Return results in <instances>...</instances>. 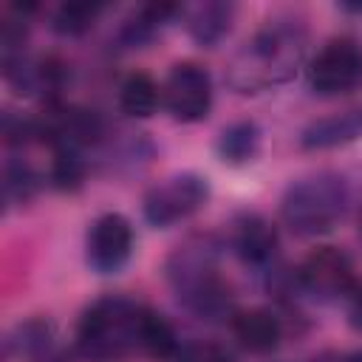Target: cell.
<instances>
[{
  "label": "cell",
  "mask_w": 362,
  "mask_h": 362,
  "mask_svg": "<svg viewBox=\"0 0 362 362\" xmlns=\"http://www.w3.org/2000/svg\"><path fill=\"white\" fill-rule=\"evenodd\" d=\"M305 57V28L297 17L277 14L266 20L232 57L229 85L238 93H260L288 82Z\"/></svg>",
  "instance_id": "obj_1"
},
{
  "label": "cell",
  "mask_w": 362,
  "mask_h": 362,
  "mask_svg": "<svg viewBox=\"0 0 362 362\" xmlns=\"http://www.w3.org/2000/svg\"><path fill=\"white\" fill-rule=\"evenodd\" d=\"M164 269L178 300L201 320H218L229 311L232 297L218 277V249L209 238H189L175 246Z\"/></svg>",
  "instance_id": "obj_2"
},
{
  "label": "cell",
  "mask_w": 362,
  "mask_h": 362,
  "mask_svg": "<svg viewBox=\"0 0 362 362\" xmlns=\"http://www.w3.org/2000/svg\"><path fill=\"white\" fill-rule=\"evenodd\" d=\"M348 184L337 173H314L300 181H294L283 201H280V215L283 223L303 238L325 235L331 232L345 209H348Z\"/></svg>",
  "instance_id": "obj_3"
},
{
  "label": "cell",
  "mask_w": 362,
  "mask_h": 362,
  "mask_svg": "<svg viewBox=\"0 0 362 362\" xmlns=\"http://www.w3.org/2000/svg\"><path fill=\"white\" fill-rule=\"evenodd\" d=\"M144 305H136L127 297H102L96 300L76 331L79 351L93 362L119 359L139 348V322Z\"/></svg>",
  "instance_id": "obj_4"
},
{
  "label": "cell",
  "mask_w": 362,
  "mask_h": 362,
  "mask_svg": "<svg viewBox=\"0 0 362 362\" xmlns=\"http://www.w3.org/2000/svg\"><path fill=\"white\" fill-rule=\"evenodd\" d=\"M206 198H209V184L204 175L178 173V175L164 178L144 195V218L153 226L167 229L195 215L206 204Z\"/></svg>",
  "instance_id": "obj_5"
},
{
  "label": "cell",
  "mask_w": 362,
  "mask_h": 362,
  "mask_svg": "<svg viewBox=\"0 0 362 362\" xmlns=\"http://www.w3.org/2000/svg\"><path fill=\"white\" fill-rule=\"evenodd\" d=\"M362 85V48L348 40H331L308 65V88L320 96L351 93Z\"/></svg>",
  "instance_id": "obj_6"
},
{
  "label": "cell",
  "mask_w": 362,
  "mask_h": 362,
  "mask_svg": "<svg viewBox=\"0 0 362 362\" xmlns=\"http://www.w3.org/2000/svg\"><path fill=\"white\" fill-rule=\"evenodd\" d=\"M161 102L175 122L192 124V122L206 119V113L212 107V79H209L206 68H201L195 62L173 65V71L167 74L164 88H161Z\"/></svg>",
  "instance_id": "obj_7"
},
{
  "label": "cell",
  "mask_w": 362,
  "mask_h": 362,
  "mask_svg": "<svg viewBox=\"0 0 362 362\" xmlns=\"http://www.w3.org/2000/svg\"><path fill=\"white\" fill-rule=\"evenodd\" d=\"M130 255H133V226L124 215L107 212L90 223L85 240V257L93 272L113 274L130 260Z\"/></svg>",
  "instance_id": "obj_8"
},
{
  "label": "cell",
  "mask_w": 362,
  "mask_h": 362,
  "mask_svg": "<svg viewBox=\"0 0 362 362\" xmlns=\"http://www.w3.org/2000/svg\"><path fill=\"white\" fill-rule=\"evenodd\" d=\"M300 286L317 297V300H337L348 297L354 283V263L351 257L337 246H320L314 249L303 266H300Z\"/></svg>",
  "instance_id": "obj_9"
},
{
  "label": "cell",
  "mask_w": 362,
  "mask_h": 362,
  "mask_svg": "<svg viewBox=\"0 0 362 362\" xmlns=\"http://www.w3.org/2000/svg\"><path fill=\"white\" fill-rule=\"evenodd\" d=\"M232 226H235L232 229V246L243 263H249V266L272 263V257L277 252V232L263 215L246 212Z\"/></svg>",
  "instance_id": "obj_10"
},
{
  "label": "cell",
  "mask_w": 362,
  "mask_h": 362,
  "mask_svg": "<svg viewBox=\"0 0 362 362\" xmlns=\"http://www.w3.org/2000/svg\"><path fill=\"white\" fill-rule=\"evenodd\" d=\"M359 136H362V107H351V110H342V113L311 122L303 130L300 144L305 150H328V147L356 141Z\"/></svg>",
  "instance_id": "obj_11"
},
{
  "label": "cell",
  "mask_w": 362,
  "mask_h": 362,
  "mask_svg": "<svg viewBox=\"0 0 362 362\" xmlns=\"http://www.w3.org/2000/svg\"><path fill=\"white\" fill-rule=\"evenodd\" d=\"M232 334L249 354H272L280 345V322L263 308L240 311L232 317Z\"/></svg>",
  "instance_id": "obj_12"
},
{
  "label": "cell",
  "mask_w": 362,
  "mask_h": 362,
  "mask_svg": "<svg viewBox=\"0 0 362 362\" xmlns=\"http://www.w3.org/2000/svg\"><path fill=\"white\" fill-rule=\"evenodd\" d=\"M232 20H235V6L232 3H223V0H206V3H198L189 8L187 14V31L189 37L198 42V45H218L229 28H232Z\"/></svg>",
  "instance_id": "obj_13"
},
{
  "label": "cell",
  "mask_w": 362,
  "mask_h": 362,
  "mask_svg": "<svg viewBox=\"0 0 362 362\" xmlns=\"http://www.w3.org/2000/svg\"><path fill=\"white\" fill-rule=\"evenodd\" d=\"M54 345V328L48 320H25L17 322L6 334V356L20 362H40L48 356Z\"/></svg>",
  "instance_id": "obj_14"
},
{
  "label": "cell",
  "mask_w": 362,
  "mask_h": 362,
  "mask_svg": "<svg viewBox=\"0 0 362 362\" xmlns=\"http://www.w3.org/2000/svg\"><path fill=\"white\" fill-rule=\"evenodd\" d=\"M119 105L133 119H150L161 105V90H158V85H156V79L150 74L139 71V74H130L122 82Z\"/></svg>",
  "instance_id": "obj_15"
},
{
  "label": "cell",
  "mask_w": 362,
  "mask_h": 362,
  "mask_svg": "<svg viewBox=\"0 0 362 362\" xmlns=\"http://www.w3.org/2000/svg\"><path fill=\"white\" fill-rule=\"evenodd\" d=\"M178 348L181 345H178V337H175L173 325L161 314L144 308L141 322H139V351L150 354L153 359H175Z\"/></svg>",
  "instance_id": "obj_16"
},
{
  "label": "cell",
  "mask_w": 362,
  "mask_h": 362,
  "mask_svg": "<svg viewBox=\"0 0 362 362\" xmlns=\"http://www.w3.org/2000/svg\"><path fill=\"white\" fill-rule=\"evenodd\" d=\"M260 147V130L255 122H235L229 127H223L221 139H218V156L221 161L240 167L246 161H252L257 156Z\"/></svg>",
  "instance_id": "obj_17"
},
{
  "label": "cell",
  "mask_w": 362,
  "mask_h": 362,
  "mask_svg": "<svg viewBox=\"0 0 362 362\" xmlns=\"http://www.w3.org/2000/svg\"><path fill=\"white\" fill-rule=\"evenodd\" d=\"M99 11H102V3H96V0H68L54 11L51 25H54V31H59L65 37H76L93 25Z\"/></svg>",
  "instance_id": "obj_18"
},
{
  "label": "cell",
  "mask_w": 362,
  "mask_h": 362,
  "mask_svg": "<svg viewBox=\"0 0 362 362\" xmlns=\"http://www.w3.org/2000/svg\"><path fill=\"white\" fill-rule=\"evenodd\" d=\"M37 173L25 164V161H6L3 167V201H6V209L11 206H20L25 204L34 192H37Z\"/></svg>",
  "instance_id": "obj_19"
},
{
  "label": "cell",
  "mask_w": 362,
  "mask_h": 362,
  "mask_svg": "<svg viewBox=\"0 0 362 362\" xmlns=\"http://www.w3.org/2000/svg\"><path fill=\"white\" fill-rule=\"evenodd\" d=\"M173 14H178V6H175V3H150V6H144V8L124 25V40H127L130 45H136V42L153 37Z\"/></svg>",
  "instance_id": "obj_20"
},
{
  "label": "cell",
  "mask_w": 362,
  "mask_h": 362,
  "mask_svg": "<svg viewBox=\"0 0 362 362\" xmlns=\"http://www.w3.org/2000/svg\"><path fill=\"white\" fill-rule=\"evenodd\" d=\"M85 178V161L79 158L76 150H57L54 167H51V181L59 189H76Z\"/></svg>",
  "instance_id": "obj_21"
},
{
  "label": "cell",
  "mask_w": 362,
  "mask_h": 362,
  "mask_svg": "<svg viewBox=\"0 0 362 362\" xmlns=\"http://www.w3.org/2000/svg\"><path fill=\"white\" fill-rule=\"evenodd\" d=\"M175 362H232V356L212 342H192L178 348Z\"/></svg>",
  "instance_id": "obj_22"
},
{
  "label": "cell",
  "mask_w": 362,
  "mask_h": 362,
  "mask_svg": "<svg viewBox=\"0 0 362 362\" xmlns=\"http://www.w3.org/2000/svg\"><path fill=\"white\" fill-rule=\"evenodd\" d=\"M348 320L354 328L362 331V286H354L348 294Z\"/></svg>",
  "instance_id": "obj_23"
}]
</instances>
